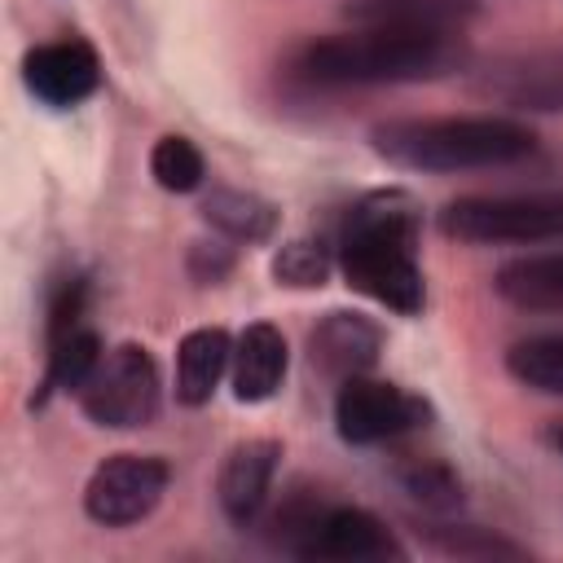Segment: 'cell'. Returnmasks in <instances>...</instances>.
<instances>
[{
  "label": "cell",
  "instance_id": "22",
  "mask_svg": "<svg viewBox=\"0 0 563 563\" xmlns=\"http://www.w3.org/2000/svg\"><path fill=\"white\" fill-rule=\"evenodd\" d=\"M545 440H550V449L563 457V422H559V427H550V435H545Z\"/></svg>",
  "mask_w": 563,
  "mask_h": 563
},
{
  "label": "cell",
  "instance_id": "18",
  "mask_svg": "<svg viewBox=\"0 0 563 563\" xmlns=\"http://www.w3.org/2000/svg\"><path fill=\"white\" fill-rule=\"evenodd\" d=\"M506 369L515 383L545 391V396H563V334H532L519 339L506 352Z\"/></svg>",
  "mask_w": 563,
  "mask_h": 563
},
{
  "label": "cell",
  "instance_id": "16",
  "mask_svg": "<svg viewBox=\"0 0 563 563\" xmlns=\"http://www.w3.org/2000/svg\"><path fill=\"white\" fill-rule=\"evenodd\" d=\"M202 216H207V224H216L220 233H229L238 242H264L277 229V207L246 189H211L202 202Z\"/></svg>",
  "mask_w": 563,
  "mask_h": 563
},
{
  "label": "cell",
  "instance_id": "20",
  "mask_svg": "<svg viewBox=\"0 0 563 563\" xmlns=\"http://www.w3.org/2000/svg\"><path fill=\"white\" fill-rule=\"evenodd\" d=\"M273 277L282 282V286H299V290H308V286H325V277H330V255H325V246L321 242H286L277 255H273Z\"/></svg>",
  "mask_w": 563,
  "mask_h": 563
},
{
  "label": "cell",
  "instance_id": "7",
  "mask_svg": "<svg viewBox=\"0 0 563 563\" xmlns=\"http://www.w3.org/2000/svg\"><path fill=\"white\" fill-rule=\"evenodd\" d=\"M427 418V405L409 391H400L396 383H378V378H347L339 400H334V427L347 444H378L391 440L409 427H418Z\"/></svg>",
  "mask_w": 563,
  "mask_h": 563
},
{
  "label": "cell",
  "instance_id": "6",
  "mask_svg": "<svg viewBox=\"0 0 563 563\" xmlns=\"http://www.w3.org/2000/svg\"><path fill=\"white\" fill-rule=\"evenodd\" d=\"M172 466L154 453H110L84 484V510L92 523L128 528L141 523L167 493Z\"/></svg>",
  "mask_w": 563,
  "mask_h": 563
},
{
  "label": "cell",
  "instance_id": "4",
  "mask_svg": "<svg viewBox=\"0 0 563 563\" xmlns=\"http://www.w3.org/2000/svg\"><path fill=\"white\" fill-rule=\"evenodd\" d=\"M440 229L471 246L563 238V194H471L440 211Z\"/></svg>",
  "mask_w": 563,
  "mask_h": 563
},
{
  "label": "cell",
  "instance_id": "3",
  "mask_svg": "<svg viewBox=\"0 0 563 563\" xmlns=\"http://www.w3.org/2000/svg\"><path fill=\"white\" fill-rule=\"evenodd\" d=\"M449 62V35H413L365 26L356 35H325L299 48L295 70L312 84H405L435 75Z\"/></svg>",
  "mask_w": 563,
  "mask_h": 563
},
{
  "label": "cell",
  "instance_id": "9",
  "mask_svg": "<svg viewBox=\"0 0 563 563\" xmlns=\"http://www.w3.org/2000/svg\"><path fill=\"white\" fill-rule=\"evenodd\" d=\"M277 462H282V444L277 440H242V444L229 449V457H224V466L216 475V497H220V510L233 523L255 519V510L264 506V497L273 488Z\"/></svg>",
  "mask_w": 563,
  "mask_h": 563
},
{
  "label": "cell",
  "instance_id": "17",
  "mask_svg": "<svg viewBox=\"0 0 563 563\" xmlns=\"http://www.w3.org/2000/svg\"><path fill=\"white\" fill-rule=\"evenodd\" d=\"M101 356L106 352H101V339L92 330L75 325L66 334H57L53 347H48V369H44V391L40 396H48V391H79L92 378V369L101 365Z\"/></svg>",
  "mask_w": 563,
  "mask_h": 563
},
{
  "label": "cell",
  "instance_id": "21",
  "mask_svg": "<svg viewBox=\"0 0 563 563\" xmlns=\"http://www.w3.org/2000/svg\"><path fill=\"white\" fill-rule=\"evenodd\" d=\"M400 479H405L409 497L422 501L427 510H453L462 501V484L444 462H413V466H405Z\"/></svg>",
  "mask_w": 563,
  "mask_h": 563
},
{
  "label": "cell",
  "instance_id": "12",
  "mask_svg": "<svg viewBox=\"0 0 563 563\" xmlns=\"http://www.w3.org/2000/svg\"><path fill=\"white\" fill-rule=\"evenodd\" d=\"M312 554H325V559H387V554H400V545L391 541V532L369 510L339 506L321 523H312Z\"/></svg>",
  "mask_w": 563,
  "mask_h": 563
},
{
  "label": "cell",
  "instance_id": "10",
  "mask_svg": "<svg viewBox=\"0 0 563 563\" xmlns=\"http://www.w3.org/2000/svg\"><path fill=\"white\" fill-rule=\"evenodd\" d=\"M286 365H290V352H286L282 330L268 325V321L246 325L242 339H238V347H233V396L242 405L268 400L282 387Z\"/></svg>",
  "mask_w": 563,
  "mask_h": 563
},
{
  "label": "cell",
  "instance_id": "2",
  "mask_svg": "<svg viewBox=\"0 0 563 563\" xmlns=\"http://www.w3.org/2000/svg\"><path fill=\"white\" fill-rule=\"evenodd\" d=\"M537 145L532 128L515 119H400L374 128V150L409 172H471L506 167L528 158Z\"/></svg>",
  "mask_w": 563,
  "mask_h": 563
},
{
  "label": "cell",
  "instance_id": "13",
  "mask_svg": "<svg viewBox=\"0 0 563 563\" xmlns=\"http://www.w3.org/2000/svg\"><path fill=\"white\" fill-rule=\"evenodd\" d=\"M493 290L528 312H563V255H528L497 268Z\"/></svg>",
  "mask_w": 563,
  "mask_h": 563
},
{
  "label": "cell",
  "instance_id": "8",
  "mask_svg": "<svg viewBox=\"0 0 563 563\" xmlns=\"http://www.w3.org/2000/svg\"><path fill=\"white\" fill-rule=\"evenodd\" d=\"M22 75H26V88L48 101V106H75L84 97L97 92V79H101V66H97V53L79 40H62V44H40L26 53L22 62Z\"/></svg>",
  "mask_w": 563,
  "mask_h": 563
},
{
  "label": "cell",
  "instance_id": "14",
  "mask_svg": "<svg viewBox=\"0 0 563 563\" xmlns=\"http://www.w3.org/2000/svg\"><path fill=\"white\" fill-rule=\"evenodd\" d=\"M361 26H383V31H413V35H449L462 26L466 9L453 0H361L347 9Z\"/></svg>",
  "mask_w": 563,
  "mask_h": 563
},
{
  "label": "cell",
  "instance_id": "11",
  "mask_svg": "<svg viewBox=\"0 0 563 563\" xmlns=\"http://www.w3.org/2000/svg\"><path fill=\"white\" fill-rule=\"evenodd\" d=\"M233 361V343L220 325H198L176 347V400L180 405H207Z\"/></svg>",
  "mask_w": 563,
  "mask_h": 563
},
{
  "label": "cell",
  "instance_id": "5",
  "mask_svg": "<svg viewBox=\"0 0 563 563\" xmlns=\"http://www.w3.org/2000/svg\"><path fill=\"white\" fill-rule=\"evenodd\" d=\"M79 409L97 427L132 431L158 413V365L141 343H119L101 356L92 378L79 387Z\"/></svg>",
  "mask_w": 563,
  "mask_h": 563
},
{
  "label": "cell",
  "instance_id": "15",
  "mask_svg": "<svg viewBox=\"0 0 563 563\" xmlns=\"http://www.w3.org/2000/svg\"><path fill=\"white\" fill-rule=\"evenodd\" d=\"M374 356H378V330L352 312H330L312 330V361H321L334 374H356L374 365Z\"/></svg>",
  "mask_w": 563,
  "mask_h": 563
},
{
  "label": "cell",
  "instance_id": "1",
  "mask_svg": "<svg viewBox=\"0 0 563 563\" xmlns=\"http://www.w3.org/2000/svg\"><path fill=\"white\" fill-rule=\"evenodd\" d=\"M413 246L418 202L405 189H378L347 211L339 233V268L365 299L413 317L422 308V268L413 260Z\"/></svg>",
  "mask_w": 563,
  "mask_h": 563
},
{
  "label": "cell",
  "instance_id": "19",
  "mask_svg": "<svg viewBox=\"0 0 563 563\" xmlns=\"http://www.w3.org/2000/svg\"><path fill=\"white\" fill-rule=\"evenodd\" d=\"M150 176L167 194H194L207 176V163L189 136H158L150 150Z\"/></svg>",
  "mask_w": 563,
  "mask_h": 563
}]
</instances>
